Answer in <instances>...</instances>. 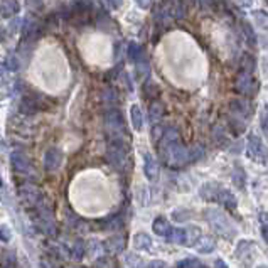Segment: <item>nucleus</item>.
Masks as SVG:
<instances>
[{
    "label": "nucleus",
    "instance_id": "a18cd8bd",
    "mask_svg": "<svg viewBox=\"0 0 268 268\" xmlns=\"http://www.w3.org/2000/svg\"><path fill=\"white\" fill-rule=\"evenodd\" d=\"M68 224L73 228V230H78V231L83 230V228L86 226V224H84V221L81 219V217H78L76 214H71V216L68 217Z\"/></svg>",
    "mask_w": 268,
    "mask_h": 268
},
{
    "label": "nucleus",
    "instance_id": "9d476101",
    "mask_svg": "<svg viewBox=\"0 0 268 268\" xmlns=\"http://www.w3.org/2000/svg\"><path fill=\"white\" fill-rule=\"evenodd\" d=\"M223 186L219 182H206V184L201 186L199 189V196L203 197L208 203H219L221 192H223Z\"/></svg>",
    "mask_w": 268,
    "mask_h": 268
},
{
    "label": "nucleus",
    "instance_id": "2f4dec72",
    "mask_svg": "<svg viewBox=\"0 0 268 268\" xmlns=\"http://www.w3.org/2000/svg\"><path fill=\"white\" fill-rule=\"evenodd\" d=\"M150 75V63L149 59H142L135 63V76H137L138 81H145Z\"/></svg>",
    "mask_w": 268,
    "mask_h": 268
},
{
    "label": "nucleus",
    "instance_id": "ddd939ff",
    "mask_svg": "<svg viewBox=\"0 0 268 268\" xmlns=\"http://www.w3.org/2000/svg\"><path fill=\"white\" fill-rule=\"evenodd\" d=\"M0 12L3 19H12L21 12L19 0H0Z\"/></svg>",
    "mask_w": 268,
    "mask_h": 268
},
{
    "label": "nucleus",
    "instance_id": "864d4df0",
    "mask_svg": "<svg viewBox=\"0 0 268 268\" xmlns=\"http://www.w3.org/2000/svg\"><path fill=\"white\" fill-rule=\"evenodd\" d=\"M135 2H137V5L143 10L150 9V7L154 5V0H135Z\"/></svg>",
    "mask_w": 268,
    "mask_h": 268
},
{
    "label": "nucleus",
    "instance_id": "473e14b6",
    "mask_svg": "<svg viewBox=\"0 0 268 268\" xmlns=\"http://www.w3.org/2000/svg\"><path fill=\"white\" fill-rule=\"evenodd\" d=\"M228 127H230L231 134L233 135H241L244 134V130H246V123H244V118L241 116H236L233 115L230 118V122H228Z\"/></svg>",
    "mask_w": 268,
    "mask_h": 268
},
{
    "label": "nucleus",
    "instance_id": "f704fd0d",
    "mask_svg": "<svg viewBox=\"0 0 268 268\" xmlns=\"http://www.w3.org/2000/svg\"><path fill=\"white\" fill-rule=\"evenodd\" d=\"M0 263L5 268H12L17 265V258H15V251L9 250V248H2V253H0Z\"/></svg>",
    "mask_w": 268,
    "mask_h": 268
},
{
    "label": "nucleus",
    "instance_id": "9b49d317",
    "mask_svg": "<svg viewBox=\"0 0 268 268\" xmlns=\"http://www.w3.org/2000/svg\"><path fill=\"white\" fill-rule=\"evenodd\" d=\"M63 164V152L56 147H51L48 152L44 154V169L46 172H56Z\"/></svg>",
    "mask_w": 268,
    "mask_h": 268
},
{
    "label": "nucleus",
    "instance_id": "c9c22d12",
    "mask_svg": "<svg viewBox=\"0 0 268 268\" xmlns=\"http://www.w3.org/2000/svg\"><path fill=\"white\" fill-rule=\"evenodd\" d=\"M241 27H243V34L246 36V41L250 46H256V34H255V29L250 22L246 21H241Z\"/></svg>",
    "mask_w": 268,
    "mask_h": 268
},
{
    "label": "nucleus",
    "instance_id": "412c9836",
    "mask_svg": "<svg viewBox=\"0 0 268 268\" xmlns=\"http://www.w3.org/2000/svg\"><path fill=\"white\" fill-rule=\"evenodd\" d=\"M98 226H102V230L108 231H118L122 228V214H111L105 219L98 221Z\"/></svg>",
    "mask_w": 268,
    "mask_h": 268
},
{
    "label": "nucleus",
    "instance_id": "a211bd4d",
    "mask_svg": "<svg viewBox=\"0 0 268 268\" xmlns=\"http://www.w3.org/2000/svg\"><path fill=\"white\" fill-rule=\"evenodd\" d=\"M127 56H128V59L134 61V63L145 59V57H147L145 48L138 44V42H130V44H128V48H127Z\"/></svg>",
    "mask_w": 268,
    "mask_h": 268
},
{
    "label": "nucleus",
    "instance_id": "a878e982",
    "mask_svg": "<svg viewBox=\"0 0 268 268\" xmlns=\"http://www.w3.org/2000/svg\"><path fill=\"white\" fill-rule=\"evenodd\" d=\"M152 231L157 236H162V238H165V236L169 235V231H170L169 221H167L165 217H162V216L155 217V221L152 223Z\"/></svg>",
    "mask_w": 268,
    "mask_h": 268
},
{
    "label": "nucleus",
    "instance_id": "f257e3e1",
    "mask_svg": "<svg viewBox=\"0 0 268 268\" xmlns=\"http://www.w3.org/2000/svg\"><path fill=\"white\" fill-rule=\"evenodd\" d=\"M161 161L167 167L172 169H181V167L191 164V155H189V147L181 143V135L176 127H167L162 132L161 142L157 143Z\"/></svg>",
    "mask_w": 268,
    "mask_h": 268
},
{
    "label": "nucleus",
    "instance_id": "393cba45",
    "mask_svg": "<svg viewBox=\"0 0 268 268\" xmlns=\"http://www.w3.org/2000/svg\"><path fill=\"white\" fill-rule=\"evenodd\" d=\"M95 21H96V27H98L100 30H103V32H107V30H115V22L110 19V15L105 14V10H100V12L96 14Z\"/></svg>",
    "mask_w": 268,
    "mask_h": 268
},
{
    "label": "nucleus",
    "instance_id": "72a5a7b5",
    "mask_svg": "<svg viewBox=\"0 0 268 268\" xmlns=\"http://www.w3.org/2000/svg\"><path fill=\"white\" fill-rule=\"evenodd\" d=\"M233 182H235L236 188L244 191V188H246V172H244L241 165H235V169H233Z\"/></svg>",
    "mask_w": 268,
    "mask_h": 268
},
{
    "label": "nucleus",
    "instance_id": "6e6d98bb",
    "mask_svg": "<svg viewBox=\"0 0 268 268\" xmlns=\"http://www.w3.org/2000/svg\"><path fill=\"white\" fill-rule=\"evenodd\" d=\"M214 267H221V268H228V265L226 263L223 262V260H216L214 262Z\"/></svg>",
    "mask_w": 268,
    "mask_h": 268
},
{
    "label": "nucleus",
    "instance_id": "5fc2aeb1",
    "mask_svg": "<svg viewBox=\"0 0 268 268\" xmlns=\"http://www.w3.org/2000/svg\"><path fill=\"white\" fill-rule=\"evenodd\" d=\"M147 267H167L165 262H150L147 263Z\"/></svg>",
    "mask_w": 268,
    "mask_h": 268
},
{
    "label": "nucleus",
    "instance_id": "0eeeda50",
    "mask_svg": "<svg viewBox=\"0 0 268 268\" xmlns=\"http://www.w3.org/2000/svg\"><path fill=\"white\" fill-rule=\"evenodd\" d=\"M41 108H46L44 96L42 95H24L21 103H19V110H21V113L26 116L36 115Z\"/></svg>",
    "mask_w": 268,
    "mask_h": 268
},
{
    "label": "nucleus",
    "instance_id": "c03bdc74",
    "mask_svg": "<svg viewBox=\"0 0 268 268\" xmlns=\"http://www.w3.org/2000/svg\"><path fill=\"white\" fill-rule=\"evenodd\" d=\"M123 262H125V265H128V267H140V265H143L140 256L134 255V253H125V258H123Z\"/></svg>",
    "mask_w": 268,
    "mask_h": 268
},
{
    "label": "nucleus",
    "instance_id": "6ab92c4d",
    "mask_svg": "<svg viewBox=\"0 0 268 268\" xmlns=\"http://www.w3.org/2000/svg\"><path fill=\"white\" fill-rule=\"evenodd\" d=\"M143 161H145V164H143V172H145V176L149 181H154L159 174L157 162H155V159L150 154H143Z\"/></svg>",
    "mask_w": 268,
    "mask_h": 268
},
{
    "label": "nucleus",
    "instance_id": "58836bf2",
    "mask_svg": "<svg viewBox=\"0 0 268 268\" xmlns=\"http://www.w3.org/2000/svg\"><path fill=\"white\" fill-rule=\"evenodd\" d=\"M189 155H191V164L197 162L204 155V145L203 143H194L189 147Z\"/></svg>",
    "mask_w": 268,
    "mask_h": 268
},
{
    "label": "nucleus",
    "instance_id": "cd10ccee",
    "mask_svg": "<svg viewBox=\"0 0 268 268\" xmlns=\"http://www.w3.org/2000/svg\"><path fill=\"white\" fill-rule=\"evenodd\" d=\"M165 240L172 244H182V246H184L186 228H170V231H169V235L165 236Z\"/></svg>",
    "mask_w": 268,
    "mask_h": 268
},
{
    "label": "nucleus",
    "instance_id": "423d86ee",
    "mask_svg": "<svg viewBox=\"0 0 268 268\" xmlns=\"http://www.w3.org/2000/svg\"><path fill=\"white\" fill-rule=\"evenodd\" d=\"M233 88H235V91L238 93V95L253 98V96L256 95V91H258V81L251 76V73L240 71L235 78Z\"/></svg>",
    "mask_w": 268,
    "mask_h": 268
},
{
    "label": "nucleus",
    "instance_id": "de8ad7c7",
    "mask_svg": "<svg viewBox=\"0 0 268 268\" xmlns=\"http://www.w3.org/2000/svg\"><path fill=\"white\" fill-rule=\"evenodd\" d=\"M260 223H262V236L268 243V213H262L260 214Z\"/></svg>",
    "mask_w": 268,
    "mask_h": 268
},
{
    "label": "nucleus",
    "instance_id": "bb28decb",
    "mask_svg": "<svg viewBox=\"0 0 268 268\" xmlns=\"http://www.w3.org/2000/svg\"><path fill=\"white\" fill-rule=\"evenodd\" d=\"M102 102L107 105V107H116V105L120 103V96H118V93H116V89L113 88H103L102 89Z\"/></svg>",
    "mask_w": 268,
    "mask_h": 268
},
{
    "label": "nucleus",
    "instance_id": "3c124183",
    "mask_svg": "<svg viewBox=\"0 0 268 268\" xmlns=\"http://www.w3.org/2000/svg\"><path fill=\"white\" fill-rule=\"evenodd\" d=\"M122 2H123V0H103L105 5H107L108 9H111V10L120 9V5H122Z\"/></svg>",
    "mask_w": 268,
    "mask_h": 268
},
{
    "label": "nucleus",
    "instance_id": "5701e85b",
    "mask_svg": "<svg viewBox=\"0 0 268 268\" xmlns=\"http://www.w3.org/2000/svg\"><path fill=\"white\" fill-rule=\"evenodd\" d=\"M132 243H134L135 250H140V251H147L152 248V238H150L147 233H137V235H134Z\"/></svg>",
    "mask_w": 268,
    "mask_h": 268
},
{
    "label": "nucleus",
    "instance_id": "37998d69",
    "mask_svg": "<svg viewBox=\"0 0 268 268\" xmlns=\"http://www.w3.org/2000/svg\"><path fill=\"white\" fill-rule=\"evenodd\" d=\"M122 69H123V64H122V63L116 64L115 68H111L110 71H108L107 75H105V81H107V83H110V81L116 80V78H118L120 75H122Z\"/></svg>",
    "mask_w": 268,
    "mask_h": 268
},
{
    "label": "nucleus",
    "instance_id": "dca6fc26",
    "mask_svg": "<svg viewBox=\"0 0 268 268\" xmlns=\"http://www.w3.org/2000/svg\"><path fill=\"white\" fill-rule=\"evenodd\" d=\"M123 244H125V238L120 236V235H115V236H111V238H108L107 241H105L103 248L110 255H118L120 251L123 250Z\"/></svg>",
    "mask_w": 268,
    "mask_h": 268
},
{
    "label": "nucleus",
    "instance_id": "39448f33",
    "mask_svg": "<svg viewBox=\"0 0 268 268\" xmlns=\"http://www.w3.org/2000/svg\"><path fill=\"white\" fill-rule=\"evenodd\" d=\"M246 155L250 161L256 162V164H262V165L268 164V149L256 134H251L250 137H248Z\"/></svg>",
    "mask_w": 268,
    "mask_h": 268
},
{
    "label": "nucleus",
    "instance_id": "4be33fe9",
    "mask_svg": "<svg viewBox=\"0 0 268 268\" xmlns=\"http://www.w3.org/2000/svg\"><path fill=\"white\" fill-rule=\"evenodd\" d=\"M196 250L199 251L201 255H208L213 253L216 250V240L213 236H201L199 241L196 243Z\"/></svg>",
    "mask_w": 268,
    "mask_h": 268
},
{
    "label": "nucleus",
    "instance_id": "ea45409f",
    "mask_svg": "<svg viewBox=\"0 0 268 268\" xmlns=\"http://www.w3.org/2000/svg\"><path fill=\"white\" fill-rule=\"evenodd\" d=\"M255 17V24L263 30H268V14L263 12V10H255L253 12Z\"/></svg>",
    "mask_w": 268,
    "mask_h": 268
},
{
    "label": "nucleus",
    "instance_id": "7c9ffc66",
    "mask_svg": "<svg viewBox=\"0 0 268 268\" xmlns=\"http://www.w3.org/2000/svg\"><path fill=\"white\" fill-rule=\"evenodd\" d=\"M130 120H132V127H134L135 132H140L142 127H143V115H142V110L138 105H134L130 108Z\"/></svg>",
    "mask_w": 268,
    "mask_h": 268
},
{
    "label": "nucleus",
    "instance_id": "b1692460",
    "mask_svg": "<svg viewBox=\"0 0 268 268\" xmlns=\"http://www.w3.org/2000/svg\"><path fill=\"white\" fill-rule=\"evenodd\" d=\"M84 255H86V243H84L81 238L75 240L71 246H69V258L80 262V260H83Z\"/></svg>",
    "mask_w": 268,
    "mask_h": 268
},
{
    "label": "nucleus",
    "instance_id": "e433bc0d",
    "mask_svg": "<svg viewBox=\"0 0 268 268\" xmlns=\"http://www.w3.org/2000/svg\"><path fill=\"white\" fill-rule=\"evenodd\" d=\"M177 267L179 268H203L204 263L201 262L199 258L189 256V258H184V260H181V262H177Z\"/></svg>",
    "mask_w": 268,
    "mask_h": 268
},
{
    "label": "nucleus",
    "instance_id": "aec40b11",
    "mask_svg": "<svg viewBox=\"0 0 268 268\" xmlns=\"http://www.w3.org/2000/svg\"><path fill=\"white\" fill-rule=\"evenodd\" d=\"M213 140L219 149H228L230 147V137H228L226 130L221 125H216L213 128Z\"/></svg>",
    "mask_w": 268,
    "mask_h": 268
},
{
    "label": "nucleus",
    "instance_id": "f03ea898",
    "mask_svg": "<svg viewBox=\"0 0 268 268\" xmlns=\"http://www.w3.org/2000/svg\"><path fill=\"white\" fill-rule=\"evenodd\" d=\"M203 216H204V219L208 221L209 228H211V230L214 231L217 236L228 240V241H231V240L236 236L235 223H233V221L226 214H224L221 209L206 208L203 211Z\"/></svg>",
    "mask_w": 268,
    "mask_h": 268
},
{
    "label": "nucleus",
    "instance_id": "a19ab883",
    "mask_svg": "<svg viewBox=\"0 0 268 268\" xmlns=\"http://www.w3.org/2000/svg\"><path fill=\"white\" fill-rule=\"evenodd\" d=\"M19 66H21V64H19V59H17V56H14V54L7 56V59L3 61V69H9L10 73L17 71Z\"/></svg>",
    "mask_w": 268,
    "mask_h": 268
},
{
    "label": "nucleus",
    "instance_id": "1a4fd4ad",
    "mask_svg": "<svg viewBox=\"0 0 268 268\" xmlns=\"http://www.w3.org/2000/svg\"><path fill=\"white\" fill-rule=\"evenodd\" d=\"M10 164H12V169L17 174H29L32 170V165H30V159L27 157L26 152L22 150H14L10 154Z\"/></svg>",
    "mask_w": 268,
    "mask_h": 268
},
{
    "label": "nucleus",
    "instance_id": "20e7f679",
    "mask_svg": "<svg viewBox=\"0 0 268 268\" xmlns=\"http://www.w3.org/2000/svg\"><path fill=\"white\" fill-rule=\"evenodd\" d=\"M105 128H107V135H125V120H123L122 110L116 107H107L103 113Z\"/></svg>",
    "mask_w": 268,
    "mask_h": 268
},
{
    "label": "nucleus",
    "instance_id": "4468645a",
    "mask_svg": "<svg viewBox=\"0 0 268 268\" xmlns=\"http://www.w3.org/2000/svg\"><path fill=\"white\" fill-rule=\"evenodd\" d=\"M164 105H162L161 102H152L150 103V107H149V120H150V123H152V127H157V125H161V122H162V118H164Z\"/></svg>",
    "mask_w": 268,
    "mask_h": 268
},
{
    "label": "nucleus",
    "instance_id": "4d7b16f0",
    "mask_svg": "<svg viewBox=\"0 0 268 268\" xmlns=\"http://www.w3.org/2000/svg\"><path fill=\"white\" fill-rule=\"evenodd\" d=\"M240 3L244 5V7H250L251 5V0H240Z\"/></svg>",
    "mask_w": 268,
    "mask_h": 268
},
{
    "label": "nucleus",
    "instance_id": "09e8293b",
    "mask_svg": "<svg viewBox=\"0 0 268 268\" xmlns=\"http://www.w3.org/2000/svg\"><path fill=\"white\" fill-rule=\"evenodd\" d=\"M0 240H2V243H9L10 240H12V231L9 230L7 224H2V226H0Z\"/></svg>",
    "mask_w": 268,
    "mask_h": 268
},
{
    "label": "nucleus",
    "instance_id": "6e6552de",
    "mask_svg": "<svg viewBox=\"0 0 268 268\" xmlns=\"http://www.w3.org/2000/svg\"><path fill=\"white\" fill-rule=\"evenodd\" d=\"M19 196H21L22 203L27 204L29 208H34V206H37L42 201L39 188L30 184V182H26V184H22L21 188H19Z\"/></svg>",
    "mask_w": 268,
    "mask_h": 268
},
{
    "label": "nucleus",
    "instance_id": "603ef678",
    "mask_svg": "<svg viewBox=\"0 0 268 268\" xmlns=\"http://www.w3.org/2000/svg\"><path fill=\"white\" fill-rule=\"evenodd\" d=\"M27 2V7L32 10H39L42 7V0H26Z\"/></svg>",
    "mask_w": 268,
    "mask_h": 268
},
{
    "label": "nucleus",
    "instance_id": "49530a36",
    "mask_svg": "<svg viewBox=\"0 0 268 268\" xmlns=\"http://www.w3.org/2000/svg\"><path fill=\"white\" fill-rule=\"evenodd\" d=\"M189 216H192L191 211H186V209H176V211H172V217L179 223H184V221L189 219Z\"/></svg>",
    "mask_w": 268,
    "mask_h": 268
},
{
    "label": "nucleus",
    "instance_id": "8fccbe9b",
    "mask_svg": "<svg viewBox=\"0 0 268 268\" xmlns=\"http://www.w3.org/2000/svg\"><path fill=\"white\" fill-rule=\"evenodd\" d=\"M199 2V9L204 10V12H208V10H213L216 5V0H197Z\"/></svg>",
    "mask_w": 268,
    "mask_h": 268
},
{
    "label": "nucleus",
    "instance_id": "79ce46f5",
    "mask_svg": "<svg viewBox=\"0 0 268 268\" xmlns=\"http://www.w3.org/2000/svg\"><path fill=\"white\" fill-rule=\"evenodd\" d=\"M260 125H262L263 134L268 137V103L263 105L262 113H260Z\"/></svg>",
    "mask_w": 268,
    "mask_h": 268
},
{
    "label": "nucleus",
    "instance_id": "4c0bfd02",
    "mask_svg": "<svg viewBox=\"0 0 268 268\" xmlns=\"http://www.w3.org/2000/svg\"><path fill=\"white\" fill-rule=\"evenodd\" d=\"M256 68V61L251 54H243L241 57V71H246V73H253Z\"/></svg>",
    "mask_w": 268,
    "mask_h": 268
},
{
    "label": "nucleus",
    "instance_id": "13d9d810",
    "mask_svg": "<svg viewBox=\"0 0 268 268\" xmlns=\"http://www.w3.org/2000/svg\"><path fill=\"white\" fill-rule=\"evenodd\" d=\"M265 2H267V3H268V0H265Z\"/></svg>",
    "mask_w": 268,
    "mask_h": 268
},
{
    "label": "nucleus",
    "instance_id": "7ed1b4c3",
    "mask_svg": "<svg viewBox=\"0 0 268 268\" xmlns=\"http://www.w3.org/2000/svg\"><path fill=\"white\" fill-rule=\"evenodd\" d=\"M29 214L32 216L30 219L34 221L36 228L41 233L48 236H56V223H54V216L49 209V206H46L44 203H39L34 208H29Z\"/></svg>",
    "mask_w": 268,
    "mask_h": 268
},
{
    "label": "nucleus",
    "instance_id": "c756f323",
    "mask_svg": "<svg viewBox=\"0 0 268 268\" xmlns=\"http://www.w3.org/2000/svg\"><path fill=\"white\" fill-rule=\"evenodd\" d=\"M219 204H223L224 208H228L230 211H236V208H238V201H236L235 194H233L231 191H228L226 188H224L223 192H221Z\"/></svg>",
    "mask_w": 268,
    "mask_h": 268
},
{
    "label": "nucleus",
    "instance_id": "f8f14e48",
    "mask_svg": "<svg viewBox=\"0 0 268 268\" xmlns=\"http://www.w3.org/2000/svg\"><path fill=\"white\" fill-rule=\"evenodd\" d=\"M255 241H251V240H241L238 244H236V250H235V256L240 260V262L246 263V265H250V262L248 260L253 256V251H255Z\"/></svg>",
    "mask_w": 268,
    "mask_h": 268
},
{
    "label": "nucleus",
    "instance_id": "2eb2a0df",
    "mask_svg": "<svg viewBox=\"0 0 268 268\" xmlns=\"http://www.w3.org/2000/svg\"><path fill=\"white\" fill-rule=\"evenodd\" d=\"M230 111L236 116H241V118H248L251 113L250 105L244 102V100H238V98H235L230 102Z\"/></svg>",
    "mask_w": 268,
    "mask_h": 268
},
{
    "label": "nucleus",
    "instance_id": "f3484780",
    "mask_svg": "<svg viewBox=\"0 0 268 268\" xmlns=\"http://www.w3.org/2000/svg\"><path fill=\"white\" fill-rule=\"evenodd\" d=\"M142 93H143V98L145 100H150V102H155V100L161 96V86H159L155 81H147L143 83L142 86Z\"/></svg>",
    "mask_w": 268,
    "mask_h": 268
},
{
    "label": "nucleus",
    "instance_id": "c85d7f7f",
    "mask_svg": "<svg viewBox=\"0 0 268 268\" xmlns=\"http://www.w3.org/2000/svg\"><path fill=\"white\" fill-rule=\"evenodd\" d=\"M201 238V230L194 224H189L186 228V241H184V246H196V243L199 241Z\"/></svg>",
    "mask_w": 268,
    "mask_h": 268
}]
</instances>
